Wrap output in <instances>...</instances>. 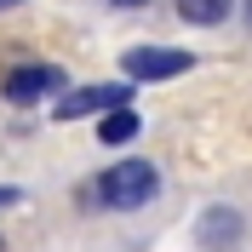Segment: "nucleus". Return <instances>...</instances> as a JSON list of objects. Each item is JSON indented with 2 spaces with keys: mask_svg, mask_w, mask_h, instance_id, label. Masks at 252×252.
Instances as JSON below:
<instances>
[{
  "mask_svg": "<svg viewBox=\"0 0 252 252\" xmlns=\"http://www.w3.org/2000/svg\"><path fill=\"white\" fill-rule=\"evenodd\" d=\"M0 92H6V103H40L52 92H69V80L58 63H17V69H6Z\"/></svg>",
  "mask_w": 252,
  "mask_h": 252,
  "instance_id": "2",
  "label": "nucleus"
},
{
  "mask_svg": "<svg viewBox=\"0 0 252 252\" xmlns=\"http://www.w3.org/2000/svg\"><path fill=\"white\" fill-rule=\"evenodd\" d=\"M229 12H235V0H178V17L195 29H218Z\"/></svg>",
  "mask_w": 252,
  "mask_h": 252,
  "instance_id": "6",
  "label": "nucleus"
},
{
  "mask_svg": "<svg viewBox=\"0 0 252 252\" xmlns=\"http://www.w3.org/2000/svg\"><path fill=\"white\" fill-rule=\"evenodd\" d=\"M138 109H126V103H121V109H109V115H97V138H103V143H132V138H138Z\"/></svg>",
  "mask_w": 252,
  "mask_h": 252,
  "instance_id": "7",
  "label": "nucleus"
},
{
  "mask_svg": "<svg viewBox=\"0 0 252 252\" xmlns=\"http://www.w3.org/2000/svg\"><path fill=\"white\" fill-rule=\"evenodd\" d=\"M195 241L206 252H229L235 241H247V218H241L235 206H206L201 218H195Z\"/></svg>",
  "mask_w": 252,
  "mask_h": 252,
  "instance_id": "5",
  "label": "nucleus"
},
{
  "mask_svg": "<svg viewBox=\"0 0 252 252\" xmlns=\"http://www.w3.org/2000/svg\"><path fill=\"white\" fill-rule=\"evenodd\" d=\"M241 17H247V29H252V0H241Z\"/></svg>",
  "mask_w": 252,
  "mask_h": 252,
  "instance_id": "9",
  "label": "nucleus"
},
{
  "mask_svg": "<svg viewBox=\"0 0 252 252\" xmlns=\"http://www.w3.org/2000/svg\"><path fill=\"white\" fill-rule=\"evenodd\" d=\"M109 6H149V0H109Z\"/></svg>",
  "mask_w": 252,
  "mask_h": 252,
  "instance_id": "10",
  "label": "nucleus"
},
{
  "mask_svg": "<svg viewBox=\"0 0 252 252\" xmlns=\"http://www.w3.org/2000/svg\"><path fill=\"white\" fill-rule=\"evenodd\" d=\"M17 201H23V189H17V184H0V206H17Z\"/></svg>",
  "mask_w": 252,
  "mask_h": 252,
  "instance_id": "8",
  "label": "nucleus"
},
{
  "mask_svg": "<svg viewBox=\"0 0 252 252\" xmlns=\"http://www.w3.org/2000/svg\"><path fill=\"white\" fill-rule=\"evenodd\" d=\"M121 69L132 80H172V75L195 69V52H184V46H132L121 58Z\"/></svg>",
  "mask_w": 252,
  "mask_h": 252,
  "instance_id": "3",
  "label": "nucleus"
},
{
  "mask_svg": "<svg viewBox=\"0 0 252 252\" xmlns=\"http://www.w3.org/2000/svg\"><path fill=\"white\" fill-rule=\"evenodd\" d=\"M121 103H132V86H80V92H63V103H52V121H86Z\"/></svg>",
  "mask_w": 252,
  "mask_h": 252,
  "instance_id": "4",
  "label": "nucleus"
},
{
  "mask_svg": "<svg viewBox=\"0 0 252 252\" xmlns=\"http://www.w3.org/2000/svg\"><path fill=\"white\" fill-rule=\"evenodd\" d=\"M12 6H17V0H0V12H12Z\"/></svg>",
  "mask_w": 252,
  "mask_h": 252,
  "instance_id": "11",
  "label": "nucleus"
},
{
  "mask_svg": "<svg viewBox=\"0 0 252 252\" xmlns=\"http://www.w3.org/2000/svg\"><path fill=\"white\" fill-rule=\"evenodd\" d=\"M92 195L109 206V212H138V206H149V201L160 195V172H155V160L126 155V160H115V166L97 172Z\"/></svg>",
  "mask_w": 252,
  "mask_h": 252,
  "instance_id": "1",
  "label": "nucleus"
}]
</instances>
